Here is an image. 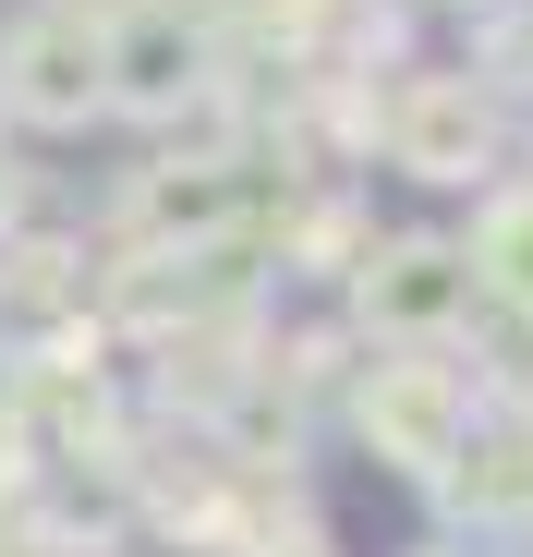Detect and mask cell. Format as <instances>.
Segmentation results:
<instances>
[{
  "mask_svg": "<svg viewBox=\"0 0 533 557\" xmlns=\"http://www.w3.org/2000/svg\"><path fill=\"white\" fill-rule=\"evenodd\" d=\"M461 424H473V376L449 351H400V363L364 376V436H376V460H400V473H449Z\"/></svg>",
  "mask_w": 533,
  "mask_h": 557,
  "instance_id": "3957f363",
  "label": "cell"
},
{
  "mask_svg": "<svg viewBox=\"0 0 533 557\" xmlns=\"http://www.w3.org/2000/svg\"><path fill=\"white\" fill-rule=\"evenodd\" d=\"M461 267H473V292H497L509 315H533V182H509V195L485 207V231L461 243Z\"/></svg>",
  "mask_w": 533,
  "mask_h": 557,
  "instance_id": "5b68a950",
  "label": "cell"
},
{
  "mask_svg": "<svg viewBox=\"0 0 533 557\" xmlns=\"http://www.w3.org/2000/svg\"><path fill=\"white\" fill-rule=\"evenodd\" d=\"M485 98L461 73H424V85H400V110H388V158L400 170H424V182H473L485 170Z\"/></svg>",
  "mask_w": 533,
  "mask_h": 557,
  "instance_id": "277c9868",
  "label": "cell"
},
{
  "mask_svg": "<svg viewBox=\"0 0 533 557\" xmlns=\"http://www.w3.org/2000/svg\"><path fill=\"white\" fill-rule=\"evenodd\" d=\"M351 315L376 339H412V351H449V327L473 315V267L449 231H400V243H364V278H351Z\"/></svg>",
  "mask_w": 533,
  "mask_h": 557,
  "instance_id": "7a4b0ae2",
  "label": "cell"
},
{
  "mask_svg": "<svg viewBox=\"0 0 533 557\" xmlns=\"http://www.w3.org/2000/svg\"><path fill=\"white\" fill-rule=\"evenodd\" d=\"M0 170H13V158H0Z\"/></svg>",
  "mask_w": 533,
  "mask_h": 557,
  "instance_id": "8992f818",
  "label": "cell"
},
{
  "mask_svg": "<svg viewBox=\"0 0 533 557\" xmlns=\"http://www.w3.org/2000/svg\"><path fill=\"white\" fill-rule=\"evenodd\" d=\"M0 98L25 122H98L110 110V25L73 13V0L13 13V37H0Z\"/></svg>",
  "mask_w": 533,
  "mask_h": 557,
  "instance_id": "6da1fadb",
  "label": "cell"
}]
</instances>
